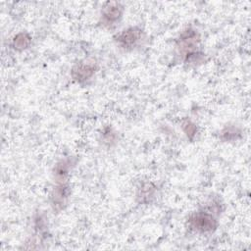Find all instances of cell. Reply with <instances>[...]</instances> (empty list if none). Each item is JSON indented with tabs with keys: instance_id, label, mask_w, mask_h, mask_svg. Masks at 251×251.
<instances>
[{
	"instance_id": "5",
	"label": "cell",
	"mask_w": 251,
	"mask_h": 251,
	"mask_svg": "<svg viewBox=\"0 0 251 251\" xmlns=\"http://www.w3.org/2000/svg\"><path fill=\"white\" fill-rule=\"evenodd\" d=\"M30 43V37L28 36L27 33H19L18 35L15 36L13 39V46L15 49L18 50H23L25 49Z\"/></svg>"
},
{
	"instance_id": "1",
	"label": "cell",
	"mask_w": 251,
	"mask_h": 251,
	"mask_svg": "<svg viewBox=\"0 0 251 251\" xmlns=\"http://www.w3.org/2000/svg\"><path fill=\"white\" fill-rule=\"evenodd\" d=\"M192 229L198 232H209L216 228L217 222L212 215L204 212H198L192 215L188 220Z\"/></svg>"
},
{
	"instance_id": "3",
	"label": "cell",
	"mask_w": 251,
	"mask_h": 251,
	"mask_svg": "<svg viewBox=\"0 0 251 251\" xmlns=\"http://www.w3.org/2000/svg\"><path fill=\"white\" fill-rule=\"evenodd\" d=\"M95 68L94 65L91 63H81L79 65H76L73 69V76L78 81H82L85 79H88L91 77L94 74Z\"/></svg>"
},
{
	"instance_id": "6",
	"label": "cell",
	"mask_w": 251,
	"mask_h": 251,
	"mask_svg": "<svg viewBox=\"0 0 251 251\" xmlns=\"http://www.w3.org/2000/svg\"><path fill=\"white\" fill-rule=\"evenodd\" d=\"M182 128H183V130L185 131L186 135H187L188 137H190V138L193 137L194 134H195V132H196L195 125H193L190 121H187V120L182 123Z\"/></svg>"
},
{
	"instance_id": "4",
	"label": "cell",
	"mask_w": 251,
	"mask_h": 251,
	"mask_svg": "<svg viewBox=\"0 0 251 251\" xmlns=\"http://www.w3.org/2000/svg\"><path fill=\"white\" fill-rule=\"evenodd\" d=\"M122 15V7L117 3H110L103 10V19L107 24L116 22Z\"/></svg>"
},
{
	"instance_id": "2",
	"label": "cell",
	"mask_w": 251,
	"mask_h": 251,
	"mask_svg": "<svg viewBox=\"0 0 251 251\" xmlns=\"http://www.w3.org/2000/svg\"><path fill=\"white\" fill-rule=\"evenodd\" d=\"M141 37V30L136 27H130L126 30H124L118 37V42L125 48L132 47L136 44Z\"/></svg>"
}]
</instances>
